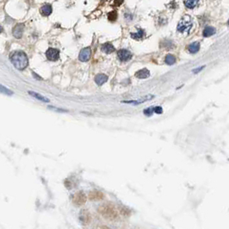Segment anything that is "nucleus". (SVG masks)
<instances>
[{
    "label": "nucleus",
    "mask_w": 229,
    "mask_h": 229,
    "mask_svg": "<svg viewBox=\"0 0 229 229\" xmlns=\"http://www.w3.org/2000/svg\"><path fill=\"white\" fill-rule=\"evenodd\" d=\"M10 61L18 70H24L29 65L28 57L23 51H16L10 55Z\"/></svg>",
    "instance_id": "obj_1"
},
{
    "label": "nucleus",
    "mask_w": 229,
    "mask_h": 229,
    "mask_svg": "<svg viewBox=\"0 0 229 229\" xmlns=\"http://www.w3.org/2000/svg\"><path fill=\"white\" fill-rule=\"evenodd\" d=\"M98 212L102 217L108 220H116L119 216L116 208L110 203H106L100 206L98 209Z\"/></svg>",
    "instance_id": "obj_2"
},
{
    "label": "nucleus",
    "mask_w": 229,
    "mask_h": 229,
    "mask_svg": "<svg viewBox=\"0 0 229 229\" xmlns=\"http://www.w3.org/2000/svg\"><path fill=\"white\" fill-rule=\"evenodd\" d=\"M193 26V21L189 15L184 16L178 23L177 30L182 34H189Z\"/></svg>",
    "instance_id": "obj_3"
},
{
    "label": "nucleus",
    "mask_w": 229,
    "mask_h": 229,
    "mask_svg": "<svg viewBox=\"0 0 229 229\" xmlns=\"http://www.w3.org/2000/svg\"><path fill=\"white\" fill-rule=\"evenodd\" d=\"M73 202L76 206H82L86 202V195L82 191L77 192L76 194L73 195Z\"/></svg>",
    "instance_id": "obj_4"
},
{
    "label": "nucleus",
    "mask_w": 229,
    "mask_h": 229,
    "mask_svg": "<svg viewBox=\"0 0 229 229\" xmlns=\"http://www.w3.org/2000/svg\"><path fill=\"white\" fill-rule=\"evenodd\" d=\"M46 56L49 60L55 61L59 58V51L55 48H48L46 52Z\"/></svg>",
    "instance_id": "obj_5"
},
{
    "label": "nucleus",
    "mask_w": 229,
    "mask_h": 229,
    "mask_svg": "<svg viewBox=\"0 0 229 229\" xmlns=\"http://www.w3.org/2000/svg\"><path fill=\"white\" fill-rule=\"evenodd\" d=\"M79 220L82 222V224L84 225H88L91 223V215L89 213V211L84 209L80 212V215H79Z\"/></svg>",
    "instance_id": "obj_6"
},
{
    "label": "nucleus",
    "mask_w": 229,
    "mask_h": 229,
    "mask_svg": "<svg viewBox=\"0 0 229 229\" xmlns=\"http://www.w3.org/2000/svg\"><path fill=\"white\" fill-rule=\"evenodd\" d=\"M118 58L122 61H128L132 58L131 52H129L127 49H121L118 51Z\"/></svg>",
    "instance_id": "obj_7"
},
{
    "label": "nucleus",
    "mask_w": 229,
    "mask_h": 229,
    "mask_svg": "<svg viewBox=\"0 0 229 229\" xmlns=\"http://www.w3.org/2000/svg\"><path fill=\"white\" fill-rule=\"evenodd\" d=\"M91 48H85L81 50V52L79 54V56H78V59L82 62H86L91 58Z\"/></svg>",
    "instance_id": "obj_8"
},
{
    "label": "nucleus",
    "mask_w": 229,
    "mask_h": 229,
    "mask_svg": "<svg viewBox=\"0 0 229 229\" xmlns=\"http://www.w3.org/2000/svg\"><path fill=\"white\" fill-rule=\"evenodd\" d=\"M23 30H24V26L22 23H18L14 27V29L12 30V34L14 35L16 38L19 39L23 36Z\"/></svg>",
    "instance_id": "obj_9"
},
{
    "label": "nucleus",
    "mask_w": 229,
    "mask_h": 229,
    "mask_svg": "<svg viewBox=\"0 0 229 229\" xmlns=\"http://www.w3.org/2000/svg\"><path fill=\"white\" fill-rule=\"evenodd\" d=\"M104 195L102 194V192L100 191H98V190H95V191H92L89 194V199L91 201H101L103 199Z\"/></svg>",
    "instance_id": "obj_10"
},
{
    "label": "nucleus",
    "mask_w": 229,
    "mask_h": 229,
    "mask_svg": "<svg viewBox=\"0 0 229 229\" xmlns=\"http://www.w3.org/2000/svg\"><path fill=\"white\" fill-rule=\"evenodd\" d=\"M150 76V73L147 69L144 68L138 71L136 73H135V77L137 78H141V79H145V78H148Z\"/></svg>",
    "instance_id": "obj_11"
},
{
    "label": "nucleus",
    "mask_w": 229,
    "mask_h": 229,
    "mask_svg": "<svg viewBox=\"0 0 229 229\" xmlns=\"http://www.w3.org/2000/svg\"><path fill=\"white\" fill-rule=\"evenodd\" d=\"M107 80L108 77L105 74H102V73L98 74V75L95 77V82H96V84H98V85H102V84H103Z\"/></svg>",
    "instance_id": "obj_12"
},
{
    "label": "nucleus",
    "mask_w": 229,
    "mask_h": 229,
    "mask_svg": "<svg viewBox=\"0 0 229 229\" xmlns=\"http://www.w3.org/2000/svg\"><path fill=\"white\" fill-rule=\"evenodd\" d=\"M201 0H184V5L189 9H194L200 4Z\"/></svg>",
    "instance_id": "obj_13"
},
{
    "label": "nucleus",
    "mask_w": 229,
    "mask_h": 229,
    "mask_svg": "<svg viewBox=\"0 0 229 229\" xmlns=\"http://www.w3.org/2000/svg\"><path fill=\"white\" fill-rule=\"evenodd\" d=\"M102 51L105 54H111L115 51V48L111 43H105L102 46Z\"/></svg>",
    "instance_id": "obj_14"
},
{
    "label": "nucleus",
    "mask_w": 229,
    "mask_h": 229,
    "mask_svg": "<svg viewBox=\"0 0 229 229\" xmlns=\"http://www.w3.org/2000/svg\"><path fill=\"white\" fill-rule=\"evenodd\" d=\"M52 11H53V9H52V6L50 5H44L41 8V13L43 15V16H49V15L52 13Z\"/></svg>",
    "instance_id": "obj_15"
},
{
    "label": "nucleus",
    "mask_w": 229,
    "mask_h": 229,
    "mask_svg": "<svg viewBox=\"0 0 229 229\" xmlns=\"http://www.w3.org/2000/svg\"><path fill=\"white\" fill-rule=\"evenodd\" d=\"M215 32H216V30L214 27H212V26H207L206 28L203 30V36L204 37H209L211 35H213V34H215Z\"/></svg>",
    "instance_id": "obj_16"
},
{
    "label": "nucleus",
    "mask_w": 229,
    "mask_h": 229,
    "mask_svg": "<svg viewBox=\"0 0 229 229\" xmlns=\"http://www.w3.org/2000/svg\"><path fill=\"white\" fill-rule=\"evenodd\" d=\"M199 49H200V43L199 42H193V43L190 44L188 47V50L191 54L197 53L199 51Z\"/></svg>",
    "instance_id": "obj_17"
},
{
    "label": "nucleus",
    "mask_w": 229,
    "mask_h": 229,
    "mask_svg": "<svg viewBox=\"0 0 229 229\" xmlns=\"http://www.w3.org/2000/svg\"><path fill=\"white\" fill-rule=\"evenodd\" d=\"M29 94L30 96H32L33 98H36V99H38L40 101H42V102H49V99L48 98H45L43 96H41V95H40L38 93L34 92V91H29Z\"/></svg>",
    "instance_id": "obj_18"
},
{
    "label": "nucleus",
    "mask_w": 229,
    "mask_h": 229,
    "mask_svg": "<svg viewBox=\"0 0 229 229\" xmlns=\"http://www.w3.org/2000/svg\"><path fill=\"white\" fill-rule=\"evenodd\" d=\"M144 35H145V32H144V30L141 29H138V32H137V33H132L131 34L132 38L136 40L141 39V38L144 37Z\"/></svg>",
    "instance_id": "obj_19"
},
{
    "label": "nucleus",
    "mask_w": 229,
    "mask_h": 229,
    "mask_svg": "<svg viewBox=\"0 0 229 229\" xmlns=\"http://www.w3.org/2000/svg\"><path fill=\"white\" fill-rule=\"evenodd\" d=\"M176 62V58L174 55H172V54H168V55H166V63L167 65H173V64Z\"/></svg>",
    "instance_id": "obj_20"
},
{
    "label": "nucleus",
    "mask_w": 229,
    "mask_h": 229,
    "mask_svg": "<svg viewBox=\"0 0 229 229\" xmlns=\"http://www.w3.org/2000/svg\"><path fill=\"white\" fill-rule=\"evenodd\" d=\"M0 92L3 93V94H5V95H8V96L13 95V92H12L10 90L7 89V88L5 87L4 85H2V84H0Z\"/></svg>",
    "instance_id": "obj_21"
},
{
    "label": "nucleus",
    "mask_w": 229,
    "mask_h": 229,
    "mask_svg": "<svg viewBox=\"0 0 229 229\" xmlns=\"http://www.w3.org/2000/svg\"><path fill=\"white\" fill-rule=\"evenodd\" d=\"M117 18V13L116 11H111L109 16H108V19L109 20L110 22H115Z\"/></svg>",
    "instance_id": "obj_22"
},
{
    "label": "nucleus",
    "mask_w": 229,
    "mask_h": 229,
    "mask_svg": "<svg viewBox=\"0 0 229 229\" xmlns=\"http://www.w3.org/2000/svg\"><path fill=\"white\" fill-rule=\"evenodd\" d=\"M152 113H153V108H148L144 110V114L146 116H151Z\"/></svg>",
    "instance_id": "obj_23"
},
{
    "label": "nucleus",
    "mask_w": 229,
    "mask_h": 229,
    "mask_svg": "<svg viewBox=\"0 0 229 229\" xmlns=\"http://www.w3.org/2000/svg\"><path fill=\"white\" fill-rule=\"evenodd\" d=\"M153 112H155L156 114L160 115V114L163 113V109H162V108L159 107V106H157V107L153 108Z\"/></svg>",
    "instance_id": "obj_24"
},
{
    "label": "nucleus",
    "mask_w": 229,
    "mask_h": 229,
    "mask_svg": "<svg viewBox=\"0 0 229 229\" xmlns=\"http://www.w3.org/2000/svg\"><path fill=\"white\" fill-rule=\"evenodd\" d=\"M48 109H53V110H55V111H59V112H66V111H67V110H65V109H62L52 107V106H49Z\"/></svg>",
    "instance_id": "obj_25"
},
{
    "label": "nucleus",
    "mask_w": 229,
    "mask_h": 229,
    "mask_svg": "<svg viewBox=\"0 0 229 229\" xmlns=\"http://www.w3.org/2000/svg\"><path fill=\"white\" fill-rule=\"evenodd\" d=\"M122 3H123V0H114V4L116 5V6L121 5Z\"/></svg>",
    "instance_id": "obj_26"
},
{
    "label": "nucleus",
    "mask_w": 229,
    "mask_h": 229,
    "mask_svg": "<svg viewBox=\"0 0 229 229\" xmlns=\"http://www.w3.org/2000/svg\"><path fill=\"white\" fill-rule=\"evenodd\" d=\"M204 67H205V66H200L199 68L194 69V70H193V73H199V72H200V71H202V69L204 68Z\"/></svg>",
    "instance_id": "obj_27"
},
{
    "label": "nucleus",
    "mask_w": 229,
    "mask_h": 229,
    "mask_svg": "<svg viewBox=\"0 0 229 229\" xmlns=\"http://www.w3.org/2000/svg\"><path fill=\"white\" fill-rule=\"evenodd\" d=\"M33 75H34V77H36V78H36V79H39V80H40V79H41V77H39V76H37V75H36L35 73H33Z\"/></svg>",
    "instance_id": "obj_28"
},
{
    "label": "nucleus",
    "mask_w": 229,
    "mask_h": 229,
    "mask_svg": "<svg viewBox=\"0 0 229 229\" xmlns=\"http://www.w3.org/2000/svg\"><path fill=\"white\" fill-rule=\"evenodd\" d=\"M2 31H3V27H2V26H0V33H1Z\"/></svg>",
    "instance_id": "obj_29"
}]
</instances>
